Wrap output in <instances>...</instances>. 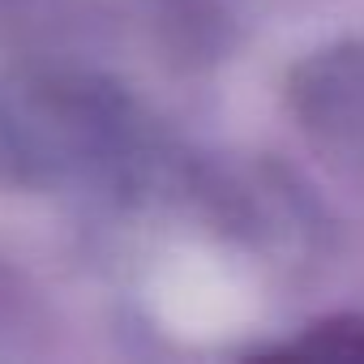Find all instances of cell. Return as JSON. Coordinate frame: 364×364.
I'll return each instance as SVG.
<instances>
[{
    "label": "cell",
    "mask_w": 364,
    "mask_h": 364,
    "mask_svg": "<svg viewBox=\"0 0 364 364\" xmlns=\"http://www.w3.org/2000/svg\"><path fill=\"white\" fill-rule=\"evenodd\" d=\"M270 355H309V360H364V321L343 317V321H317L309 326L296 343L274 347Z\"/></svg>",
    "instance_id": "3"
},
{
    "label": "cell",
    "mask_w": 364,
    "mask_h": 364,
    "mask_svg": "<svg viewBox=\"0 0 364 364\" xmlns=\"http://www.w3.org/2000/svg\"><path fill=\"white\" fill-rule=\"evenodd\" d=\"M180 154L112 77L31 60L0 73V176L26 189L146 206Z\"/></svg>",
    "instance_id": "1"
},
{
    "label": "cell",
    "mask_w": 364,
    "mask_h": 364,
    "mask_svg": "<svg viewBox=\"0 0 364 364\" xmlns=\"http://www.w3.org/2000/svg\"><path fill=\"white\" fill-rule=\"evenodd\" d=\"M287 107L326 159L364 167V39L304 56L287 77Z\"/></svg>",
    "instance_id": "2"
}]
</instances>
